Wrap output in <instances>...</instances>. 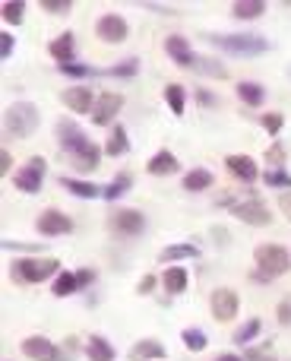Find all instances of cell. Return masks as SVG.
I'll return each instance as SVG.
<instances>
[{
  "label": "cell",
  "mask_w": 291,
  "mask_h": 361,
  "mask_svg": "<svg viewBox=\"0 0 291 361\" xmlns=\"http://www.w3.org/2000/svg\"><path fill=\"white\" fill-rule=\"evenodd\" d=\"M218 206H225L231 216H237L241 222H247V225H269V222H273V212H269V206L263 203L260 193H254L250 187H244V190L222 193V197H218Z\"/></svg>",
  "instance_id": "1"
},
{
  "label": "cell",
  "mask_w": 291,
  "mask_h": 361,
  "mask_svg": "<svg viewBox=\"0 0 291 361\" xmlns=\"http://www.w3.org/2000/svg\"><path fill=\"white\" fill-rule=\"evenodd\" d=\"M206 42L222 48L225 54H237V57H256V54H266L269 51V42L263 35H247V32H237V35H216L209 32Z\"/></svg>",
  "instance_id": "2"
},
{
  "label": "cell",
  "mask_w": 291,
  "mask_h": 361,
  "mask_svg": "<svg viewBox=\"0 0 291 361\" xmlns=\"http://www.w3.org/2000/svg\"><path fill=\"white\" fill-rule=\"evenodd\" d=\"M38 130V108L32 102H16L4 114V133L10 140H29Z\"/></svg>",
  "instance_id": "3"
},
{
  "label": "cell",
  "mask_w": 291,
  "mask_h": 361,
  "mask_svg": "<svg viewBox=\"0 0 291 361\" xmlns=\"http://www.w3.org/2000/svg\"><path fill=\"white\" fill-rule=\"evenodd\" d=\"M254 263H256V279H275V276H285L291 269V254L282 244H260L254 254Z\"/></svg>",
  "instance_id": "4"
},
{
  "label": "cell",
  "mask_w": 291,
  "mask_h": 361,
  "mask_svg": "<svg viewBox=\"0 0 291 361\" xmlns=\"http://www.w3.org/2000/svg\"><path fill=\"white\" fill-rule=\"evenodd\" d=\"M51 276H61V263L54 257H29V260H16L13 263V279L32 286V282H44Z\"/></svg>",
  "instance_id": "5"
},
{
  "label": "cell",
  "mask_w": 291,
  "mask_h": 361,
  "mask_svg": "<svg viewBox=\"0 0 291 361\" xmlns=\"http://www.w3.org/2000/svg\"><path fill=\"white\" fill-rule=\"evenodd\" d=\"M108 228L118 238H137V235H143L146 219L140 209H114L111 219H108Z\"/></svg>",
  "instance_id": "6"
},
{
  "label": "cell",
  "mask_w": 291,
  "mask_h": 361,
  "mask_svg": "<svg viewBox=\"0 0 291 361\" xmlns=\"http://www.w3.org/2000/svg\"><path fill=\"white\" fill-rule=\"evenodd\" d=\"M42 180H44V159L32 156L29 162L23 165V171H16L13 184H16V190H23V193H38L42 190Z\"/></svg>",
  "instance_id": "7"
},
{
  "label": "cell",
  "mask_w": 291,
  "mask_h": 361,
  "mask_svg": "<svg viewBox=\"0 0 291 361\" xmlns=\"http://www.w3.org/2000/svg\"><path fill=\"white\" fill-rule=\"evenodd\" d=\"M35 228H38V235H44V238L70 235V231H73V219H70L67 212H61V209H44L42 216H38Z\"/></svg>",
  "instance_id": "8"
},
{
  "label": "cell",
  "mask_w": 291,
  "mask_h": 361,
  "mask_svg": "<svg viewBox=\"0 0 291 361\" xmlns=\"http://www.w3.org/2000/svg\"><path fill=\"white\" fill-rule=\"evenodd\" d=\"M23 355L32 358V361H67V352H61L54 343H48L44 336L23 339Z\"/></svg>",
  "instance_id": "9"
},
{
  "label": "cell",
  "mask_w": 291,
  "mask_h": 361,
  "mask_svg": "<svg viewBox=\"0 0 291 361\" xmlns=\"http://www.w3.org/2000/svg\"><path fill=\"white\" fill-rule=\"evenodd\" d=\"M57 137H61V146L67 149V156H76V152H82V149L92 146V140H86V133H82L70 118L57 121Z\"/></svg>",
  "instance_id": "10"
},
{
  "label": "cell",
  "mask_w": 291,
  "mask_h": 361,
  "mask_svg": "<svg viewBox=\"0 0 291 361\" xmlns=\"http://www.w3.org/2000/svg\"><path fill=\"white\" fill-rule=\"evenodd\" d=\"M209 307L218 324H228V320L237 317V295L231 292V288H216L209 298Z\"/></svg>",
  "instance_id": "11"
},
{
  "label": "cell",
  "mask_w": 291,
  "mask_h": 361,
  "mask_svg": "<svg viewBox=\"0 0 291 361\" xmlns=\"http://www.w3.org/2000/svg\"><path fill=\"white\" fill-rule=\"evenodd\" d=\"M95 32H99V38L105 44H120L127 38V32H130V25H127L124 16H118V13H108V16L99 19Z\"/></svg>",
  "instance_id": "12"
},
{
  "label": "cell",
  "mask_w": 291,
  "mask_h": 361,
  "mask_svg": "<svg viewBox=\"0 0 291 361\" xmlns=\"http://www.w3.org/2000/svg\"><path fill=\"white\" fill-rule=\"evenodd\" d=\"M120 108H124V95H118V92H101V95H99V102H95L92 121H95L99 127L111 124V121L118 118Z\"/></svg>",
  "instance_id": "13"
},
{
  "label": "cell",
  "mask_w": 291,
  "mask_h": 361,
  "mask_svg": "<svg viewBox=\"0 0 291 361\" xmlns=\"http://www.w3.org/2000/svg\"><path fill=\"white\" fill-rule=\"evenodd\" d=\"M61 99H63V105H67L73 114L95 111V95L89 92L86 86H73V89H67V92H63Z\"/></svg>",
  "instance_id": "14"
},
{
  "label": "cell",
  "mask_w": 291,
  "mask_h": 361,
  "mask_svg": "<svg viewBox=\"0 0 291 361\" xmlns=\"http://www.w3.org/2000/svg\"><path fill=\"white\" fill-rule=\"evenodd\" d=\"M225 169L231 171L241 184H254L256 178H260V171H256V162L250 156H228L225 159Z\"/></svg>",
  "instance_id": "15"
},
{
  "label": "cell",
  "mask_w": 291,
  "mask_h": 361,
  "mask_svg": "<svg viewBox=\"0 0 291 361\" xmlns=\"http://www.w3.org/2000/svg\"><path fill=\"white\" fill-rule=\"evenodd\" d=\"M165 51L174 57V63H178V67H187V70H190L193 61H197V54L190 51V44H187L184 35H168V38H165Z\"/></svg>",
  "instance_id": "16"
},
{
  "label": "cell",
  "mask_w": 291,
  "mask_h": 361,
  "mask_svg": "<svg viewBox=\"0 0 291 361\" xmlns=\"http://www.w3.org/2000/svg\"><path fill=\"white\" fill-rule=\"evenodd\" d=\"M146 169H149V175H155V178H165V175H174V171L180 169V162L174 159V152H168V149H159L152 159L146 162Z\"/></svg>",
  "instance_id": "17"
},
{
  "label": "cell",
  "mask_w": 291,
  "mask_h": 361,
  "mask_svg": "<svg viewBox=\"0 0 291 361\" xmlns=\"http://www.w3.org/2000/svg\"><path fill=\"white\" fill-rule=\"evenodd\" d=\"M165 358V345L159 339H140L130 349V361H159Z\"/></svg>",
  "instance_id": "18"
},
{
  "label": "cell",
  "mask_w": 291,
  "mask_h": 361,
  "mask_svg": "<svg viewBox=\"0 0 291 361\" xmlns=\"http://www.w3.org/2000/svg\"><path fill=\"white\" fill-rule=\"evenodd\" d=\"M161 286H165L168 295H180L187 288V269L184 267H168L161 273Z\"/></svg>",
  "instance_id": "19"
},
{
  "label": "cell",
  "mask_w": 291,
  "mask_h": 361,
  "mask_svg": "<svg viewBox=\"0 0 291 361\" xmlns=\"http://www.w3.org/2000/svg\"><path fill=\"white\" fill-rule=\"evenodd\" d=\"M61 187H67L73 197H82V200H95V197H101V187H95V184H89V180H76V178H61Z\"/></svg>",
  "instance_id": "20"
},
{
  "label": "cell",
  "mask_w": 291,
  "mask_h": 361,
  "mask_svg": "<svg viewBox=\"0 0 291 361\" xmlns=\"http://www.w3.org/2000/svg\"><path fill=\"white\" fill-rule=\"evenodd\" d=\"M73 51H76V42H73V32H63L57 42H51V57L61 63H70L73 61Z\"/></svg>",
  "instance_id": "21"
},
{
  "label": "cell",
  "mask_w": 291,
  "mask_h": 361,
  "mask_svg": "<svg viewBox=\"0 0 291 361\" xmlns=\"http://www.w3.org/2000/svg\"><path fill=\"white\" fill-rule=\"evenodd\" d=\"M212 171L209 169H193V171H187L184 175V190H190V193H199V190H206V187H212Z\"/></svg>",
  "instance_id": "22"
},
{
  "label": "cell",
  "mask_w": 291,
  "mask_h": 361,
  "mask_svg": "<svg viewBox=\"0 0 291 361\" xmlns=\"http://www.w3.org/2000/svg\"><path fill=\"white\" fill-rule=\"evenodd\" d=\"M193 257H199V250L193 247V244H171V247H165L159 254L161 263H178V260H193Z\"/></svg>",
  "instance_id": "23"
},
{
  "label": "cell",
  "mask_w": 291,
  "mask_h": 361,
  "mask_svg": "<svg viewBox=\"0 0 291 361\" xmlns=\"http://www.w3.org/2000/svg\"><path fill=\"white\" fill-rule=\"evenodd\" d=\"M237 95H241V102L250 105V108H260L263 99H266V92H263L260 82H237Z\"/></svg>",
  "instance_id": "24"
},
{
  "label": "cell",
  "mask_w": 291,
  "mask_h": 361,
  "mask_svg": "<svg viewBox=\"0 0 291 361\" xmlns=\"http://www.w3.org/2000/svg\"><path fill=\"white\" fill-rule=\"evenodd\" d=\"M86 355H89V361H114V349H111L108 339L92 336L89 339V345H86Z\"/></svg>",
  "instance_id": "25"
},
{
  "label": "cell",
  "mask_w": 291,
  "mask_h": 361,
  "mask_svg": "<svg viewBox=\"0 0 291 361\" xmlns=\"http://www.w3.org/2000/svg\"><path fill=\"white\" fill-rule=\"evenodd\" d=\"M190 70H197V73H203V76H216V80H225V76H228V67L212 61V57H197Z\"/></svg>",
  "instance_id": "26"
},
{
  "label": "cell",
  "mask_w": 291,
  "mask_h": 361,
  "mask_svg": "<svg viewBox=\"0 0 291 361\" xmlns=\"http://www.w3.org/2000/svg\"><path fill=\"white\" fill-rule=\"evenodd\" d=\"M231 13H235L237 19H256L266 13V4H263V0H237V4L231 6Z\"/></svg>",
  "instance_id": "27"
},
{
  "label": "cell",
  "mask_w": 291,
  "mask_h": 361,
  "mask_svg": "<svg viewBox=\"0 0 291 361\" xmlns=\"http://www.w3.org/2000/svg\"><path fill=\"white\" fill-rule=\"evenodd\" d=\"M127 149H130V140H127V130H124V127H114L111 137H108V143H105V152H108V156H124Z\"/></svg>",
  "instance_id": "28"
},
{
  "label": "cell",
  "mask_w": 291,
  "mask_h": 361,
  "mask_svg": "<svg viewBox=\"0 0 291 361\" xmlns=\"http://www.w3.org/2000/svg\"><path fill=\"white\" fill-rule=\"evenodd\" d=\"M165 102H168V108L174 111V118H180V114H184V102H187L184 86H178V82L165 86Z\"/></svg>",
  "instance_id": "29"
},
{
  "label": "cell",
  "mask_w": 291,
  "mask_h": 361,
  "mask_svg": "<svg viewBox=\"0 0 291 361\" xmlns=\"http://www.w3.org/2000/svg\"><path fill=\"white\" fill-rule=\"evenodd\" d=\"M51 292L57 295V298H67V295L80 292V282H76V273H61L54 279V286H51Z\"/></svg>",
  "instance_id": "30"
},
{
  "label": "cell",
  "mask_w": 291,
  "mask_h": 361,
  "mask_svg": "<svg viewBox=\"0 0 291 361\" xmlns=\"http://www.w3.org/2000/svg\"><path fill=\"white\" fill-rule=\"evenodd\" d=\"M130 184H133V178L120 171V175L114 178V180H111V184H108V187H105V193H101V197H105V200H118V197H124V193L130 190Z\"/></svg>",
  "instance_id": "31"
},
{
  "label": "cell",
  "mask_w": 291,
  "mask_h": 361,
  "mask_svg": "<svg viewBox=\"0 0 291 361\" xmlns=\"http://www.w3.org/2000/svg\"><path fill=\"white\" fill-rule=\"evenodd\" d=\"M180 339H184V345H187L190 352H203L206 343H209V339H206V333L197 330V326H187V330L180 333Z\"/></svg>",
  "instance_id": "32"
},
{
  "label": "cell",
  "mask_w": 291,
  "mask_h": 361,
  "mask_svg": "<svg viewBox=\"0 0 291 361\" xmlns=\"http://www.w3.org/2000/svg\"><path fill=\"white\" fill-rule=\"evenodd\" d=\"M256 333H260V320L250 317L247 324L235 330V343H237V345H250V339H256Z\"/></svg>",
  "instance_id": "33"
},
{
  "label": "cell",
  "mask_w": 291,
  "mask_h": 361,
  "mask_svg": "<svg viewBox=\"0 0 291 361\" xmlns=\"http://www.w3.org/2000/svg\"><path fill=\"white\" fill-rule=\"evenodd\" d=\"M0 13H4V19L6 23H23V16H25V4H19V0H4L0 4Z\"/></svg>",
  "instance_id": "34"
},
{
  "label": "cell",
  "mask_w": 291,
  "mask_h": 361,
  "mask_svg": "<svg viewBox=\"0 0 291 361\" xmlns=\"http://www.w3.org/2000/svg\"><path fill=\"white\" fill-rule=\"evenodd\" d=\"M263 184H266V187H285V190H291V175H285L282 169H269L266 175H263Z\"/></svg>",
  "instance_id": "35"
},
{
  "label": "cell",
  "mask_w": 291,
  "mask_h": 361,
  "mask_svg": "<svg viewBox=\"0 0 291 361\" xmlns=\"http://www.w3.org/2000/svg\"><path fill=\"white\" fill-rule=\"evenodd\" d=\"M244 361H279V358H275L273 345H250Z\"/></svg>",
  "instance_id": "36"
},
{
  "label": "cell",
  "mask_w": 291,
  "mask_h": 361,
  "mask_svg": "<svg viewBox=\"0 0 291 361\" xmlns=\"http://www.w3.org/2000/svg\"><path fill=\"white\" fill-rule=\"evenodd\" d=\"M44 13H54V16H63L67 10H73V0H42Z\"/></svg>",
  "instance_id": "37"
},
{
  "label": "cell",
  "mask_w": 291,
  "mask_h": 361,
  "mask_svg": "<svg viewBox=\"0 0 291 361\" xmlns=\"http://www.w3.org/2000/svg\"><path fill=\"white\" fill-rule=\"evenodd\" d=\"M137 70H140L137 57H130L127 63H114V67H111V70H105V73H108V76H133Z\"/></svg>",
  "instance_id": "38"
},
{
  "label": "cell",
  "mask_w": 291,
  "mask_h": 361,
  "mask_svg": "<svg viewBox=\"0 0 291 361\" xmlns=\"http://www.w3.org/2000/svg\"><path fill=\"white\" fill-rule=\"evenodd\" d=\"M61 73L82 80V76H95V70H92V67H82V63H61Z\"/></svg>",
  "instance_id": "39"
},
{
  "label": "cell",
  "mask_w": 291,
  "mask_h": 361,
  "mask_svg": "<svg viewBox=\"0 0 291 361\" xmlns=\"http://www.w3.org/2000/svg\"><path fill=\"white\" fill-rule=\"evenodd\" d=\"M263 127H266V130L269 133H273V137H275V133H279L282 130V127H285V118H282V114L279 111H269V114H263Z\"/></svg>",
  "instance_id": "40"
},
{
  "label": "cell",
  "mask_w": 291,
  "mask_h": 361,
  "mask_svg": "<svg viewBox=\"0 0 291 361\" xmlns=\"http://www.w3.org/2000/svg\"><path fill=\"white\" fill-rule=\"evenodd\" d=\"M10 54H13V35L10 32H0V57L10 61Z\"/></svg>",
  "instance_id": "41"
},
{
  "label": "cell",
  "mask_w": 291,
  "mask_h": 361,
  "mask_svg": "<svg viewBox=\"0 0 291 361\" xmlns=\"http://www.w3.org/2000/svg\"><path fill=\"white\" fill-rule=\"evenodd\" d=\"M275 314H279V324H282V326H291V295H288L285 301H282Z\"/></svg>",
  "instance_id": "42"
},
{
  "label": "cell",
  "mask_w": 291,
  "mask_h": 361,
  "mask_svg": "<svg viewBox=\"0 0 291 361\" xmlns=\"http://www.w3.org/2000/svg\"><path fill=\"white\" fill-rule=\"evenodd\" d=\"M266 159L275 165V169H279V165H282V159H285V149H282L279 143H275V146H269V149H266Z\"/></svg>",
  "instance_id": "43"
},
{
  "label": "cell",
  "mask_w": 291,
  "mask_h": 361,
  "mask_svg": "<svg viewBox=\"0 0 291 361\" xmlns=\"http://www.w3.org/2000/svg\"><path fill=\"white\" fill-rule=\"evenodd\" d=\"M76 282H80V292H82L86 286H92L95 282V273L92 269H80V273H76Z\"/></svg>",
  "instance_id": "44"
},
{
  "label": "cell",
  "mask_w": 291,
  "mask_h": 361,
  "mask_svg": "<svg viewBox=\"0 0 291 361\" xmlns=\"http://www.w3.org/2000/svg\"><path fill=\"white\" fill-rule=\"evenodd\" d=\"M152 288H155V276L149 273V276H143V279H140L137 292H140V295H149V292H152Z\"/></svg>",
  "instance_id": "45"
},
{
  "label": "cell",
  "mask_w": 291,
  "mask_h": 361,
  "mask_svg": "<svg viewBox=\"0 0 291 361\" xmlns=\"http://www.w3.org/2000/svg\"><path fill=\"white\" fill-rule=\"evenodd\" d=\"M279 209L285 212V219L291 222V190H282V197H279Z\"/></svg>",
  "instance_id": "46"
},
{
  "label": "cell",
  "mask_w": 291,
  "mask_h": 361,
  "mask_svg": "<svg viewBox=\"0 0 291 361\" xmlns=\"http://www.w3.org/2000/svg\"><path fill=\"white\" fill-rule=\"evenodd\" d=\"M10 165H13V156H10V149H4V152H0V171L6 175V171H10Z\"/></svg>",
  "instance_id": "47"
},
{
  "label": "cell",
  "mask_w": 291,
  "mask_h": 361,
  "mask_svg": "<svg viewBox=\"0 0 291 361\" xmlns=\"http://www.w3.org/2000/svg\"><path fill=\"white\" fill-rule=\"evenodd\" d=\"M146 10H155V13H178L174 6H168V4H146Z\"/></svg>",
  "instance_id": "48"
},
{
  "label": "cell",
  "mask_w": 291,
  "mask_h": 361,
  "mask_svg": "<svg viewBox=\"0 0 291 361\" xmlns=\"http://www.w3.org/2000/svg\"><path fill=\"white\" fill-rule=\"evenodd\" d=\"M197 99L203 102V105H216V95H212V92H206V89H199V92H197Z\"/></svg>",
  "instance_id": "49"
},
{
  "label": "cell",
  "mask_w": 291,
  "mask_h": 361,
  "mask_svg": "<svg viewBox=\"0 0 291 361\" xmlns=\"http://www.w3.org/2000/svg\"><path fill=\"white\" fill-rule=\"evenodd\" d=\"M212 235H216V244H228V231H222V228H212Z\"/></svg>",
  "instance_id": "50"
},
{
  "label": "cell",
  "mask_w": 291,
  "mask_h": 361,
  "mask_svg": "<svg viewBox=\"0 0 291 361\" xmlns=\"http://www.w3.org/2000/svg\"><path fill=\"white\" fill-rule=\"evenodd\" d=\"M216 361H244V358H237V355H218Z\"/></svg>",
  "instance_id": "51"
},
{
  "label": "cell",
  "mask_w": 291,
  "mask_h": 361,
  "mask_svg": "<svg viewBox=\"0 0 291 361\" xmlns=\"http://www.w3.org/2000/svg\"><path fill=\"white\" fill-rule=\"evenodd\" d=\"M288 76H291V67H288Z\"/></svg>",
  "instance_id": "52"
}]
</instances>
